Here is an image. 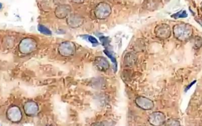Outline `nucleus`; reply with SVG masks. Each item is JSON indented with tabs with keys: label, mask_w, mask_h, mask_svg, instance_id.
<instances>
[{
	"label": "nucleus",
	"mask_w": 202,
	"mask_h": 126,
	"mask_svg": "<svg viewBox=\"0 0 202 126\" xmlns=\"http://www.w3.org/2000/svg\"><path fill=\"white\" fill-rule=\"evenodd\" d=\"M174 36L176 39L181 41L187 40L192 36L193 29L192 27L187 24H176L173 28Z\"/></svg>",
	"instance_id": "obj_1"
},
{
	"label": "nucleus",
	"mask_w": 202,
	"mask_h": 126,
	"mask_svg": "<svg viewBox=\"0 0 202 126\" xmlns=\"http://www.w3.org/2000/svg\"><path fill=\"white\" fill-rule=\"evenodd\" d=\"M37 48V43L32 37L23 39L19 45V50L23 55H29L33 53Z\"/></svg>",
	"instance_id": "obj_2"
},
{
	"label": "nucleus",
	"mask_w": 202,
	"mask_h": 126,
	"mask_svg": "<svg viewBox=\"0 0 202 126\" xmlns=\"http://www.w3.org/2000/svg\"><path fill=\"white\" fill-rule=\"evenodd\" d=\"M7 119L12 123H19L23 119V112L17 105H11L6 112Z\"/></svg>",
	"instance_id": "obj_3"
},
{
	"label": "nucleus",
	"mask_w": 202,
	"mask_h": 126,
	"mask_svg": "<svg viewBox=\"0 0 202 126\" xmlns=\"http://www.w3.org/2000/svg\"><path fill=\"white\" fill-rule=\"evenodd\" d=\"M58 52L63 57H70L76 52V46L74 43L65 41L61 43L58 47Z\"/></svg>",
	"instance_id": "obj_4"
},
{
	"label": "nucleus",
	"mask_w": 202,
	"mask_h": 126,
	"mask_svg": "<svg viewBox=\"0 0 202 126\" xmlns=\"http://www.w3.org/2000/svg\"><path fill=\"white\" fill-rule=\"evenodd\" d=\"M112 8L110 4L106 3H101L96 7L94 14L98 19L104 20L110 16Z\"/></svg>",
	"instance_id": "obj_5"
},
{
	"label": "nucleus",
	"mask_w": 202,
	"mask_h": 126,
	"mask_svg": "<svg viewBox=\"0 0 202 126\" xmlns=\"http://www.w3.org/2000/svg\"><path fill=\"white\" fill-rule=\"evenodd\" d=\"M154 33L156 36L160 39H167L171 35L170 27L167 24L163 23L159 24L155 28Z\"/></svg>",
	"instance_id": "obj_6"
},
{
	"label": "nucleus",
	"mask_w": 202,
	"mask_h": 126,
	"mask_svg": "<svg viewBox=\"0 0 202 126\" xmlns=\"http://www.w3.org/2000/svg\"><path fill=\"white\" fill-rule=\"evenodd\" d=\"M72 11L71 7L68 4H62L57 6L54 11V14L57 18L64 19L68 17Z\"/></svg>",
	"instance_id": "obj_7"
},
{
	"label": "nucleus",
	"mask_w": 202,
	"mask_h": 126,
	"mask_svg": "<svg viewBox=\"0 0 202 126\" xmlns=\"http://www.w3.org/2000/svg\"><path fill=\"white\" fill-rule=\"evenodd\" d=\"M23 110L24 113L30 117H32L36 115L39 110V107L37 102L33 101H27L23 106Z\"/></svg>",
	"instance_id": "obj_8"
},
{
	"label": "nucleus",
	"mask_w": 202,
	"mask_h": 126,
	"mask_svg": "<svg viewBox=\"0 0 202 126\" xmlns=\"http://www.w3.org/2000/svg\"><path fill=\"white\" fill-rule=\"evenodd\" d=\"M136 105L139 107L144 110H151L154 108V102L150 99L143 97L139 96L135 100Z\"/></svg>",
	"instance_id": "obj_9"
},
{
	"label": "nucleus",
	"mask_w": 202,
	"mask_h": 126,
	"mask_svg": "<svg viewBox=\"0 0 202 126\" xmlns=\"http://www.w3.org/2000/svg\"><path fill=\"white\" fill-rule=\"evenodd\" d=\"M148 121L153 125H161L165 121V116L163 113L154 112L149 116Z\"/></svg>",
	"instance_id": "obj_10"
},
{
	"label": "nucleus",
	"mask_w": 202,
	"mask_h": 126,
	"mask_svg": "<svg viewBox=\"0 0 202 126\" xmlns=\"http://www.w3.org/2000/svg\"><path fill=\"white\" fill-rule=\"evenodd\" d=\"M83 18L79 14L70 15L67 19L68 25L73 28L79 27L83 24Z\"/></svg>",
	"instance_id": "obj_11"
},
{
	"label": "nucleus",
	"mask_w": 202,
	"mask_h": 126,
	"mask_svg": "<svg viewBox=\"0 0 202 126\" xmlns=\"http://www.w3.org/2000/svg\"><path fill=\"white\" fill-rule=\"evenodd\" d=\"M94 64L97 68L99 71L102 72L106 71L110 66V63H109L108 60L103 56L97 57L95 59Z\"/></svg>",
	"instance_id": "obj_12"
},
{
	"label": "nucleus",
	"mask_w": 202,
	"mask_h": 126,
	"mask_svg": "<svg viewBox=\"0 0 202 126\" xmlns=\"http://www.w3.org/2000/svg\"><path fill=\"white\" fill-rule=\"evenodd\" d=\"M136 60V56L133 53H128L125 57L124 62L128 65H131L134 64Z\"/></svg>",
	"instance_id": "obj_13"
},
{
	"label": "nucleus",
	"mask_w": 202,
	"mask_h": 126,
	"mask_svg": "<svg viewBox=\"0 0 202 126\" xmlns=\"http://www.w3.org/2000/svg\"><path fill=\"white\" fill-rule=\"evenodd\" d=\"M38 30L40 31V32L43 35H52V31L46 27H45L43 25L41 24H39L38 26Z\"/></svg>",
	"instance_id": "obj_14"
},
{
	"label": "nucleus",
	"mask_w": 202,
	"mask_h": 126,
	"mask_svg": "<svg viewBox=\"0 0 202 126\" xmlns=\"http://www.w3.org/2000/svg\"><path fill=\"white\" fill-rule=\"evenodd\" d=\"M172 17H174L175 19H179V18H185L188 17V14L186 13L185 11H181L176 14H175Z\"/></svg>",
	"instance_id": "obj_15"
},
{
	"label": "nucleus",
	"mask_w": 202,
	"mask_h": 126,
	"mask_svg": "<svg viewBox=\"0 0 202 126\" xmlns=\"http://www.w3.org/2000/svg\"><path fill=\"white\" fill-rule=\"evenodd\" d=\"M194 45L196 48H200L202 46V39L199 37H197L195 39Z\"/></svg>",
	"instance_id": "obj_16"
},
{
	"label": "nucleus",
	"mask_w": 202,
	"mask_h": 126,
	"mask_svg": "<svg viewBox=\"0 0 202 126\" xmlns=\"http://www.w3.org/2000/svg\"><path fill=\"white\" fill-rule=\"evenodd\" d=\"M104 52H105V53L109 57H110V58L111 59V60H112V62L113 63H116V59H115V57L112 54V53H111V52L108 51H107V50L105 51Z\"/></svg>",
	"instance_id": "obj_17"
},
{
	"label": "nucleus",
	"mask_w": 202,
	"mask_h": 126,
	"mask_svg": "<svg viewBox=\"0 0 202 126\" xmlns=\"http://www.w3.org/2000/svg\"><path fill=\"white\" fill-rule=\"evenodd\" d=\"M88 37V40L91 43H92V44H97L98 42V41H97V40L95 38V37H93V36H87Z\"/></svg>",
	"instance_id": "obj_18"
},
{
	"label": "nucleus",
	"mask_w": 202,
	"mask_h": 126,
	"mask_svg": "<svg viewBox=\"0 0 202 126\" xmlns=\"http://www.w3.org/2000/svg\"><path fill=\"white\" fill-rule=\"evenodd\" d=\"M100 39H101V41H102V44H103V45H106L107 44H108L109 43V41H108V39L106 38V37H101L100 38Z\"/></svg>",
	"instance_id": "obj_19"
},
{
	"label": "nucleus",
	"mask_w": 202,
	"mask_h": 126,
	"mask_svg": "<svg viewBox=\"0 0 202 126\" xmlns=\"http://www.w3.org/2000/svg\"><path fill=\"white\" fill-rule=\"evenodd\" d=\"M85 0H72V1L76 4H81L83 3Z\"/></svg>",
	"instance_id": "obj_20"
},
{
	"label": "nucleus",
	"mask_w": 202,
	"mask_h": 126,
	"mask_svg": "<svg viewBox=\"0 0 202 126\" xmlns=\"http://www.w3.org/2000/svg\"><path fill=\"white\" fill-rule=\"evenodd\" d=\"M196 81H194V82H192V83H191V84H190L189 86H188V87L185 88V92H186V91H188V90H189V89H190V88L192 87V85H194V84L196 83Z\"/></svg>",
	"instance_id": "obj_21"
},
{
	"label": "nucleus",
	"mask_w": 202,
	"mask_h": 126,
	"mask_svg": "<svg viewBox=\"0 0 202 126\" xmlns=\"http://www.w3.org/2000/svg\"><path fill=\"white\" fill-rule=\"evenodd\" d=\"M176 123V121H173V122H172V121H170V120H169L168 123ZM170 125H179V124H170Z\"/></svg>",
	"instance_id": "obj_22"
},
{
	"label": "nucleus",
	"mask_w": 202,
	"mask_h": 126,
	"mask_svg": "<svg viewBox=\"0 0 202 126\" xmlns=\"http://www.w3.org/2000/svg\"><path fill=\"white\" fill-rule=\"evenodd\" d=\"M196 20L202 26V20L201 19H198V20Z\"/></svg>",
	"instance_id": "obj_23"
},
{
	"label": "nucleus",
	"mask_w": 202,
	"mask_h": 126,
	"mask_svg": "<svg viewBox=\"0 0 202 126\" xmlns=\"http://www.w3.org/2000/svg\"><path fill=\"white\" fill-rule=\"evenodd\" d=\"M2 7H3V4L1 3H0V10L2 8Z\"/></svg>",
	"instance_id": "obj_24"
}]
</instances>
